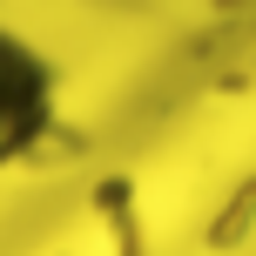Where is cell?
<instances>
[{
	"mask_svg": "<svg viewBox=\"0 0 256 256\" xmlns=\"http://www.w3.org/2000/svg\"><path fill=\"white\" fill-rule=\"evenodd\" d=\"M54 115H61V74H54V61L34 40H20L14 27H0V176L20 168L54 135Z\"/></svg>",
	"mask_w": 256,
	"mask_h": 256,
	"instance_id": "obj_1",
	"label": "cell"
}]
</instances>
